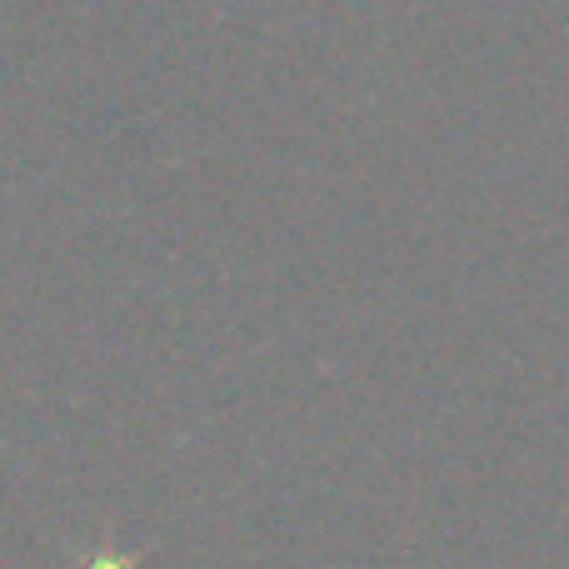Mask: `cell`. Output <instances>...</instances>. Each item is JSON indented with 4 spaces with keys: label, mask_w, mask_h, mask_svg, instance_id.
Listing matches in <instances>:
<instances>
[{
    "label": "cell",
    "mask_w": 569,
    "mask_h": 569,
    "mask_svg": "<svg viewBox=\"0 0 569 569\" xmlns=\"http://www.w3.org/2000/svg\"><path fill=\"white\" fill-rule=\"evenodd\" d=\"M86 569H136V560H126V555H96Z\"/></svg>",
    "instance_id": "6da1fadb"
}]
</instances>
